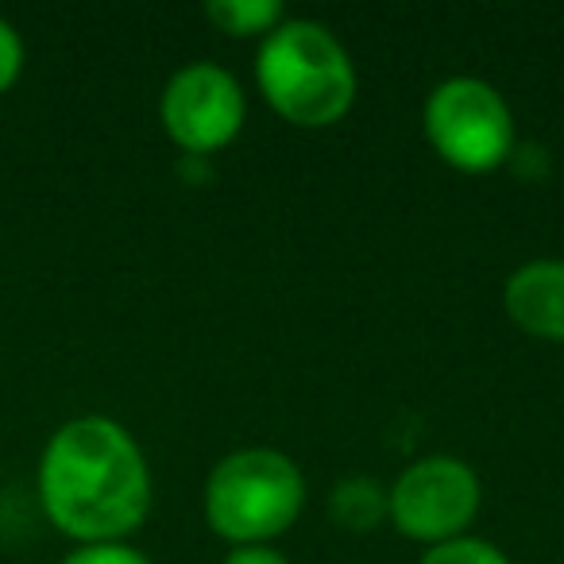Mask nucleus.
Here are the masks:
<instances>
[{
  "label": "nucleus",
  "mask_w": 564,
  "mask_h": 564,
  "mask_svg": "<svg viewBox=\"0 0 564 564\" xmlns=\"http://www.w3.org/2000/svg\"><path fill=\"white\" fill-rule=\"evenodd\" d=\"M205 17L213 20V28L220 35H232V40H267L286 20V9H282L279 0H209Z\"/></svg>",
  "instance_id": "9"
},
{
  "label": "nucleus",
  "mask_w": 564,
  "mask_h": 564,
  "mask_svg": "<svg viewBox=\"0 0 564 564\" xmlns=\"http://www.w3.org/2000/svg\"><path fill=\"white\" fill-rule=\"evenodd\" d=\"M225 564H291V556L279 553L274 545H232Z\"/></svg>",
  "instance_id": "13"
},
{
  "label": "nucleus",
  "mask_w": 564,
  "mask_h": 564,
  "mask_svg": "<svg viewBox=\"0 0 564 564\" xmlns=\"http://www.w3.org/2000/svg\"><path fill=\"white\" fill-rule=\"evenodd\" d=\"M20 70H24V43L9 20H0V94H9Z\"/></svg>",
  "instance_id": "12"
},
{
  "label": "nucleus",
  "mask_w": 564,
  "mask_h": 564,
  "mask_svg": "<svg viewBox=\"0 0 564 564\" xmlns=\"http://www.w3.org/2000/svg\"><path fill=\"white\" fill-rule=\"evenodd\" d=\"M417 564H510V556L502 553L495 541L476 538V533H464V538L430 545Z\"/></svg>",
  "instance_id": "10"
},
{
  "label": "nucleus",
  "mask_w": 564,
  "mask_h": 564,
  "mask_svg": "<svg viewBox=\"0 0 564 564\" xmlns=\"http://www.w3.org/2000/svg\"><path fill=\"white\" fill-rule=\"evenodd\" d=\"M422 128L441 163L460 174H491L514 155V112L507 97L484 78L456 74L430 89Z\"/></svg>",
  "instance_id": "4"
},
{
  "label": "nucleus",
  "mask_w": 564,
  "mask_h": 564,
  "mask_svg": "<svg viewBox=\"0 0 564 564\" xmlns=\"http://www.w3.org/2000/svg\"><path fill=\"white\" fill-rule=\"evenodd\" d=\"M484 507V484L460 456H422L387 487V522L417 545L464 538Z\"/></svg>",
  "instance_id": "5"
},
{
  "label": "nucleus",
  "mask_w": 564,
  "mask_h": 564,
  "mask_svg": "<svg viewBox=\"0 0 564 564\" xmlns=\"http://www.w3.org/2000/svg\"><path fill=\"white\" fill-rule=\"evenodd\" d=\"M159 120L174 148L189 159H209L243 132L248 97L220 63H189L163 86Z\"/></svg>",
  "instance_id": "6"
},
{
  "label": "nucleus",
  "mask_w": 564,
  "mask_h": 564,
  "mask_svg": "<svg viewBox=\"0 0 564 564\" xmlns=\"http://www.w3.org/2000/svg\"><path fill=\"white\" fill-rule=\"evenodd\" d=\"M556 564H564V561H556Z\"/></svg>",
  "instance_id": "14"
},
{
  "label": "nucleus",
  "mask_w": 564,
  "mask_h": 564,
  "mask_svg": "<svg viewBox=\"0 0 564 564\" xmlns=\"http://www.w3.org/2000/svg\"><path fill=\"white\" fill-rule=\"evenodd\" d=\"M502 310L525 337L564 345V259H530L510 271Z\"/></svg>",
  "instance_id": "7"
},
{
  "label": "nucleus",
  "mask_w": 564,
  "mask_h": 564,
  "mask_svg": "<svg viewBox=\"0 0 564 564\" xmlns=\"http://www.w3.org/2000/svg\"><path fill=\"white\" fill-rule=\"evenodd\" d=\"M202 510L228 545H271L306 510V476L282 448H236L205 476Z\"/></svg>",
  "instance_id": "3"
},
{
  "label": "nucleus",
  "mask_w": 564,
  "mask_h": 564,
  "mask_svg": "<svg viewBox=\"0 0 564 564\" xmlns=\"http://www.w3.org/2000/svg\"><path fill=\"white\" fill-rule=\"evenodd\" d=\"M40 502L78 545L124 541L151 514V468L140 441L105 414L58 425L40 456Z\"/></svg>",
  "instance_id": "1"
},
{
  "label": "nucleus",
  "mask_w": 564,
  "mask_h": 564,
  "mask_svg": "<svg viewBox=\"0 0 564 564\" xmlns=\"http://www.w3.org/2000/svg\"><path fill=\"white\" fill-rule=\"evenodd\" d=\"M58 564H151V556L128 541H101V545H78Z\"/></svg>",
  "instance_id": "11"
},
{
  "label": "nucleus",
  "mask_w": 564,
  "mask_h": 564,
  "mask_svg": "<svg viewBox=\"0 0 564 564\" xmlns=\"http://www.w3.org/2000/svg\"><path fill=\"white\" fill-rule=\"evenodd\" d=\"M329 518L348 533H371L387 522V487L371 476H345L329 491Z\"/></svg>",
  "instance_id": "8"
},
{
  "label": "nucleus",
  "mask_w": 564,
  "mask_h": 564,
  "mask_svg": "<svg viewBox=\"0 0 564 564\" xmlns=\"http://www.w3.org/2000/svg\"><path fill=\"white\" fill-rule=\"evenodd\" d=\"M256 86L271 112L294 128L340 124L360 94L348 47L306 17H286L267 40H259Z\"/></svg>",
  "instance_id": "2"
}]
</instances>
